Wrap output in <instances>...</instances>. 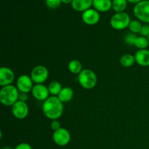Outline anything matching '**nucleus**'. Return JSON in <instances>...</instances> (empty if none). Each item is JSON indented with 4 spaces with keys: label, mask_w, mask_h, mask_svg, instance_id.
Listing matches in <instances>:
<instances>
[{
    "label": "nucleus",
    "mask_w": 149,
    "mask_h": 149,
    "mask_svg": "<svg viewBox=\"0 0 149 149\" xmlns=\"http://www.w3.org/2000/svg\"><path fill=\"white\" fill-rule=\"evenodd\" d=\"M42 111L47 119L50 120H57L63 113V104L56 96H51L44 101L42 104Z\"/></svg>",
    "instance_id": "f257e3e1"
},
{
    "label": "nucleus",
    "mask_w": 149,
    "mask_h": 149,
    "mask_svg": "<svg viewBox=\"0 0 149 149\" xmlns=\"http://www.w3.org/2000/svg\"><path fill=\"white\" fill-rule=\"evenodd\" d=\"M19 90L13 84L4 86L0 90V101L5 106H13L19 100Z\"/></svg>",
    "instance_id": "f03ea898"
},
{
    "label": "nucleus",
    "mask_w": 149,
    "mask_h": 149,
    "mask_svg": "<svg viewBox=\"0 0 149 149\" xmlns=\"http://www.w3.org/2000/svg\"><path fill=\"white\" fill-rule=\"evenodd\" d=\"M78 81L83 88L92 90L97 84V78L94 71L86 68L83 69L78 75Z\"/></svg>",
    "instance_id": "7ed1b4c3"
},
{
    "label": "nucleus",
    "mask_w": 149,
    "mask_h": 149,
    "mask_svg": "<svg viewBox=\"0 0 149 149\" xmlns=\"http://www.w3.org/2000/svg\"><path fill=\"white\" fill-rule=\"evenodd\" d=\"M131 22L130 17L125 12L115 13L110 20V24L115 30H124L129 27Z\"/></svg>",
    "instance_id": "20e7f679"
},
{
    "label": "nucleus",
    "mask_w": 149,
    "mask_h": 149,
    "mask_svg": "<svg viewBox=\"0 0 149 149\" xmlns=\"http://www.w3.org/2000/svg\"><path fill=\"white\" fill-rule=\"evenodd\" d=\"M133 13L138 20L149 23V0H143L135 4Z\"/></svg>",
    "instance_id": "39448f33"
},
{
    "label": "nucleus",
    "mask_w": 149,
    "mask_h": 149,
    "mask_svg": "<svg viewBox=\"0 0 149 149\" xmlns=\"http://www.w3.org/2000/svg\"><path fill=\"white\" fill-rule=\"evenodd\" d=\"M49 77V71L45 65L35 66L31 73V78L35 84H43Z\"/></svg>",
    "instance_id": "423d86ee"
},
{
    "label": "nucleus",
    "mask_w": 149,
    "mask_h": 149,
    "mask_svg": "<svg viewBox=\"0 0 149 149\" xmlns=\"http://www.w3.org/2000/svg\"><path fill=\"white\" fill-rule=\"evenodd\" d=\"M52 140L56 145L59 146H65L68 145L71 141V134L68 130L61 127L58 130L54 131Z\"/></svg>",
    "instance_id": "0eeeda50"
},
{
    "label": "nucleus",
    "mask_w": 149,
    "mask_h": 149,
    "mask_svg": "<svg viewBox=\"0 0 149 149\" xmlns=\"http://www.w3.org/2000/svg\"><path fill=\"white\" fill-rule=\"evenodd\" d=\"M29 109L26 102L17 100L12 106V113L13 116L17 119H23L27 117L29 114Z\"/></svg>",
    "instance_id": "6e6552de"
},
{
    "label": "nucleus",
    "mask_w": 149,
    "mask_h": 149,
    "mask_svg": "<svg viewBox=\"0 0 149 149\" xmlns=\"http://www.w3.org/2000/svg\"><path fill=\"white\" fill-rule=\"evenodd\" d=\"M16 87L20 93H29L31 92L33 87V81L31 79V77L24 74L18 77L16 82Z\"/></svg>",
    "instance_id": "1a4fd4ad"
},
{
    "label": "nucleus",
    "mask_w": 149,
    "mask_h": 149,
    "mask_svg": "<svg viewBox=\"0 0 149 149\" xmlns=\"http://www.w3.org/2000/svg\"><path fill=\"white\" fill-rule=\"evenodd\" d=\"M100 18V13L94 8H90L83 12L81 19L85 24L88 26H94L97 24Z\"/></svg>",
    "instance_id": "9d476101"
},
{
    "label": "nucleus",
    "mask_w": 149,
    "mask_h": 149,
    "mask_svg": "<svg viewBox=\"0 0 149 149\" xmlns=\"http://www.w3.org/2000/svg\"><path fill=\"white\" fill-rule=\"evenodd\" d=\"M33 97L39 101H45L49 97V92L48 87L43 84H36L31 90Z\"/></svg>",
    "instance_id": "9b49d317"
},
{
    "label": "nucleus",
    "mask_w": 149,
    "mask_h": 149,
    "mask_svg": "<svg viewBox=\"0 0 149 149\" xmlns=\"http://www.w3.org/2000/svg\"><path fill=\"white\" fill-rule=\"evenodd\" d=\"M15 79V74L11 68L1 67L0 68V85L1 87L10 85Z\"/></svg>",
    "instance_id": "f8f14e48"
},
{
    "label": "nucleus",
    "mask_w": 149,
    "mask_h": 149,
    "mask_svg": "<svg viewBox=\"0 0 149 149\" xmlns=\"http://www.w3.org/2000/svg\"><path fill=\"white\" fill-rule=\"evenodd\" d=\"M135 63L143 67L149 66V50L148 49H139L135 55Z\"/></svg>",
    "instance_id": "ddd939ff"
},
{
    "label": "nucleus",
    "mask_w": 149,
    "mask_h": 149,
    "mask_svg": "<svg viewBox=\"0 0 149 149\" xmlns=\"http://www.w3.org/2000/svg\"><path fill=\"white\" fill-rule=\"evenodd\" d=\"M93 0H73L72 8L77 12H84L93 6Z\"/></svg>",
    "instance_id": "4468645a"
},
{
    "label": "nucleus",
    "mask_w": 149,
    "mask_h": 149,
    "mask_svg": "<svg viewBox=\"0 0 149 149\" xmlns=\"http://www.w3.org/2000/svg\"><path fill=\"white\" fill-rule=\"evenodd\" d=\"M93 6L99 13H105L112 8V0H93Z\"/></svg>",
    "instance_id": "2eb2a0df"
},
{
    "label": "nucleus",
    "mask_w": 149,
    "mask_h": 149,
    "mask_svg": "<svg viewBox=\"0 0 149 149\" xmlns=\"http://www.w3.org/2000/svg\"><path fill=\"white\" fill-rule=\"evenodd\" d=\"M73 97H74V91H73L72 89L68 87H63L58 95L59 100L63 103L69 102L70 100H72Z\"/></svg>",
    "instance_id": "dca6fc26"
},
{
    "label": "nucleus",
    "mask_w": 149,
    "mask_h": 149,
    "mask_svg": "<svg viewBox=\"0 0 149 149\" xmlns=\"http://www.w3.org/2000/svg\"><path fill=\"white\" fill-rule=\"evenodd\" d=\"M127 0H112V9L116 13L125 12L127 7Z\"/></svg>",
    "instance_id": "f3484780"
},
{
    "label": "nucleus",
    "mask_w": 149,
    "mask_h": 149,
    "mask_svg": "<svg viewBox=\"0 0 149 149\" xmlns=\"http://www.w3.org/2000/svg\"><path fill=\"white\" fill-rule=\"evenodd\" d=\"M68 68L73 74H79L82 71V65L78 60H72L68 63Z\"/></svg>",
    "instance_id": "a211bd4d"
},
{
    "label": "nucleus",
    "mask_w": 149,
    "mask_h": 149,
    "mask_svg": "<svg viewBox=\"0 0 149 149\" xmlns=\"http://www.w3.org/2000/svg\"><path fill=\"white\" fill-rule=\"evenodd\" d=\"M135 63V56H133L131 54H125V55H122L120 58V63L122 66L126 67V68H129L132 65H134Z\"/></svg>",
    "instance_id": "6ab92c4d"
},
{
    "label": "nucleus",
    "mask_w": 149,
    "mask_h": 149,
    "mask_svg": "<svg viewBox=\"0 0 149 149\" xmlns=\"http://www.w3.org/2000/svg\"><path fill=\"white\" fill-rule=\"evenodd\" d=\"M48 90H49V94L52 95V96H56L59 95L61 91L62 90V85L60 82L57 81H51L47 86Z\"/></svg>",
    "instance_id": "aec40b11"
},
{
    "label": "nucleus",
    "mask_w": 149,
    "mask_h": 149,
    "mask_svg": "<svg viewBox=\"0 0 149 149\" xmlns=\"http://www.w3.org/2000/svg\"><path fill=\"white\" fill-rule=\"evenodd\" d=\"M134 45L139 49H146L149 45V41L148 38L145 36H137Z\"/></svg>",
    "instance_id": "412c9836"
},
{
    "label": "nucleus",
    "mask_w": 149,
    "mask_h": 149,
    "mask_svg": "<svg viewBox=\"0 0 149 149\" xmlns=\"http://www.w3.org/2000/svg\"><path fill=\"white\" fill-rule=\"evenodd\" d=\"M142 27L143 25L140 20H131L130 23L129 25V27L128 28H129L130 32H132V33H138L141 32Z\"/></svg>",
    "instance_id": "4be33fe9"
},
{
    "label": "nucleus",
    "mask_w": 149,
    "mask_h": 149,
    "mask_svg": "<svg viewBox=\"0 0 149 149\" xmlns=\"http://www.w3.org/2000/svg\"><path fill=\"white\" fill-rule=\"evenodd\" d=\"M45 3L47 7L52 10H55V9L58 8L61 6V0H45Z\"/></svg>",
    "instance_id": "5701e85b"
},
{
    "label": "nucleus",
    "mask_w": 149,
    "mask_h": 149,
    "mask_svg": "<svg viewBox=\"0 0 149 149\" xmlns=\"http://www.w3.org/2000/svg\"><path fill=\"white\" fill-rule=\"evenodd\" d=\"M137 36L135 33H128L125 36V42L127 45H134V43H135V41L136 39Z\"/></svg>",
    "instance_id": "b1692460"
},
{
    "label": "nucleus",
    "mask_w": 149,
    "mask_h": 149,
    "mask_svg": "<svg viewBox=\"0 0 149 149\" xmlns=\"http://www.w3.org/2000/svg\"><path fill=\"white\" fill-rule=\"evenodd\" d=\"M140 33L141 34V36H145V37H148L149 35V25L145 24L143 25V27L141 29V32Z\"/></svg>",
    "instance_id": "393cba45"
},
{
    "label": "nucleus",
    "mask_w": 149,
    "mask_h": 149,
    "mask_svg": "<svg viewBox=\"0 0 149 149\" xmlns=\"http://www.w3.org/2000/svg\"><path fill=\"white\" fill-rule=\"evenodd\" d=\"M50 127L51 129L53 130L54 131H56L58 130H59L60 128H61V123L57 120H52L50 123Z\"/></svg>",
    "instance_id": "a878e982"
},
{
    "label": "nucleus",
    "mask_w": 149,
    "mask_h": 149,
    "mask_svg": "<svg viewBox=\"0 0 149 149\" xmlns=\"http://www.w3.org/2000/svg\"><path fill=\"white\" fill-rule=\"evenodd\" d=\"M14 149H32V147L31 146L30 144L27 143H22L16 146Z\"/></svg>",
    "instance_id": "bb28decb"
},
{
    "label": "nucleus",
    "mask_w": 149,
    "mask_h": 149,
    "mask_svg": "<svg viewBox=\"0 0 149 149\" xmlns=\"http://www.w3.org/2000/svg\"><path fill=\"white\" fill-rule=\"evenodd\" d=\"M28 100V93H20L19 94V100L26 102Z\"/></svg>",
    "instance_id": "cd10ccee"
},
{
    "label": "nucleus",
    "mask_w": 149,
    "mask_h": 149,
    "mask_svg": "<svg viewBox=\"0 0 149 149\" xmlns=\"http://www.w3.org/2000/svg\"><path fill=\"white\" fill-rule=\"evenodd\" d=\"M128 2L130 3H132V4H138V3H139L140 1H143V0H127Z\"/></svg>",
    "instance_id": "c85d7f7f"
},
{
    "label": "nucleus",
    "mask_w": 149,
    "mask_h": 149,
    "mask_svg": "<svg viewBox=\"0 0 149 149\" xmlns=\"http://www.w3.org/2000/svg\"><path fill=\"white\" fill-rule=\"evenodd\" d=\"M62 3H64L65 4H71L73 1V0H61Z\"/></svg>",
    "instance_id": "c756f323"
},
{
    "label": "nucleus",
    "mask_w": 149,
    "mask_h": 149,
    "mask_svg": "<svg viewBox=\"0 0 149 149\" xmlns=\"http://www.w3.org/2000/svg\"><path fill=\"white\" fill-rule=\"evenodd\" d=\"M2 149H13V148H12L11 147H10V146H4Z\"/></svg>",
    "instance_id": "7c9ffc66"
},
{
    "label": "nucleus",
    "mask_w": 149,
    "mask_h": 149,
    "mask_svg": "<svg viewBox=\"0 0 149 149\" xmlns=\"http://www.w3.org/2000/svg\"><path fill=\"white\" fill-rule=\"evenodd\" d=\"M147 38H148V41H149V35H148V36Z\"/></svg>",
    "instance_id": "2f4dec72"
}]
</instances>
